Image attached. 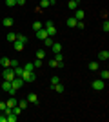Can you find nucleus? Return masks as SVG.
Wrapping results in <instances>:
<instances>
[{
    "instance_id": "obj_1",
    "label": "nucleus",
    "mask_w": 109,
    "mask_h": 122,
    "mask_svg": "<svg viewBox=\"0 0 109 122\" xmlns=\"http://www.w3.org/2000/svg\"><path fill=\"white\" fill-rule=\"evenodd\" d=\"M2 75H4V80H13V78H15V71H13V67H4V73H2Z\"/></svg>"
},
{
    "instance_id": "obj_2",
    "label": "nucleus",
    "mask_w": 109,
    "mask_h": 122,
    "mask_svg": "<svg viewBox=\"0 0 109 122\" xmlns=\"http://www.w3.org/2000/svg\"><path fill=\"white\" fill-rule=\"evenodd\" d=\"M22 86H24V80H22V76H15V78L11 80V87H13V89H20Z\"/></svg>"
},
{
    "instance_id": "obj_3",
    "label": "nucleus",
    "mask_w": 109,
    "mask_h": 122,
    "mask_svg": "<svg viewBox=\"0 0 109 122\" xmlns=\"http://www.w3.org/2000/svg\"><path fill=\"white\" fill-rule=\"evenodd\" d=\"M46 31H47V36H53L55 33H57V29H55V24H53L51 20L46 22Z\"/></svg>"
},
{
    "instance_id": "obj_4",
    "label": "nucleus",
    "mask_w": 109,
    "mask_h": 122,
    "mask_svg": "<svg viewBox=\"0 0 109 122\" xmlns=\"http://www.w3.org/2000/svg\"><path fill=\"white\" fill-rule=\"evenodd\" d=\"M91 87H93V89H96V91H100V89H104V87H105V80L98 78V80H95L93 84H91Z\"/></svg>"
},
{
    "instance_id": "obj_5",
    "label": "nucleus",
    "mask_w": 109,
    "mask_h": 122,
    "mask_svg": "<svg viewBox=\"0 0 109 122\" xmlns=\"http://www.w3.org/2000/svg\"><path fill=\"white\" fill-rule=\"evenodd\" d=\"M22 80H24V82H33V80H35V73H33V71H24Z\"/></svg>"
},
{
    "instance_id": "obj_6",
    "label": "nucleus",
    "mask_w": 109,
    "mask_h": 122,
    "mask_svg": "<svg viewBox=\"0 0 109 122\" xmlns=\"http://www.w3.org/2000/svg\"><path fill=\"white\" fill-rule=\"evenodd\" d=\"M53 53L57 55V53H62V44H58V42H53V46H51Z\"/></svg>"
},
{
    "instance_id": "obj_7",
    "label": "nucleus",
    "mask_w": 109,
    "mask_h": 122,
    "mask_svg": "<svg viewBox=\"0 0 109 122\" xmlns=\"http://www.w3.org/2000/svg\"><path fill=\"white\" fill-rule=\"evenodd\" d=\"M2 89L9 93L11 89H13V87H11V82H9V80H4V82H2ZM15 91H16V89H15Z\"/></svg>"
},
{
    "instance_id": "obj_8",
    "label": "nucleus",
    "mask_w": 109,
    "mask_h": 122,
    "mask_svg": "<svg viewBox=\"0 0 109 122\" xmlns=\"http://www.w3.org/2000/svg\"><path fill=\"white\" fill-rule=\"evenodd\" d=\"M36 36H38L40 40H44V38H47V31L46 29H38L36 31Z\"/></svg>"
},
{
    "instance_id": "obj_9",
    "label": "nucleus",
    "mask_w": 109,
    "mask_h": 122,
    "mask_svg": "<svg viewBox=\"0 0 109 122\" xmlns=\"http://www.w3.org/2000/svg\"><path fill=\"white\" fill-rule=\"evenodd\" d=\"M98 60H109V51H100L98 53Z\"/></svg>"
},
{
    "instance_id": "obj_10",
    "label": "nucleus",
    "mask_w": 109,
    "mask_h": 122,
    "mask_svg": "<svg viewBox=\"0 0 109 122\" xmlns=\"http://www.w3.org/2000/svg\"><path fill=\"white\" fill-rule=\"evenodd\" d=\"M13 71H15V76H22L24 75V67L16 66V67H13Z\"/></svg>"
},
{
    "instance_id": "obj_11",
    "label": "nucleus",
    "mask_w": 109,
    "mask_h": 122,
    "mask_svg": "<svg viewBox=\"0 0 109 122\" xmlns=\"http://www.w3.org/2000/svg\"><path fill=\"white\" fill-rule=\"evenodd\" d=\"M5 104H7V107H15V106H16V104H18V100H16V98H15V97H11V98H9V100L5 102Z\"/></svg>"
},
{
    "instance_id": "obj_12",
    "label": "nucleus",
    "mask_w": 109,
    "mask_h": 122,
    "mask_svg": "<svg viewBox=\"0 0 109 122\" xmlns=\"http://www.w3.org/2000/svg\"><path fill=\"white\" fill-rule=\"evenodd\" d=\"M13 47H15V51H22V49H24V44L18 42V40H15V42H13Z\"/></svg>"
},
{
    "instance_id": "obj_13",
    "label": "nucleus",
    "mask_w": 109,
    "mask_h": 122,
    "mask_svg": "<svg viewBox=\"0 0 109 122\" xmlns=\"http://www.w3.org/2000/svg\"><path fill=\"white\" fill-rule=\"evenodd\" d=\"M55 60L58 62V66H60V67L64 66V58H62V53H57V55H55Z\"/></svg>"
},
{
    "instance_id": "obj_14",
    "label": "nucleus",
    "mask_w": 109,
    "mask_h": 122,
    "mask_svg": "<svg viewBox=\"0 0 109 122\" xmlns=\"http://www.w3.org/2000/svg\"><path fill=\"white\" fill-rule=\"evenodd\" d=\"M53 89H55L57 93H64V86H62V82H58V84H55V86H53Z\"/></svg>"
},
{
    "instance_id": "obj_15",
    "label": "nucleus",
    "mask_w": 109,
    "mask_h": 122,
    "mask_svg": "<svg viewBox=\"0 0 109 122\" xmlns=\"http://www.w3.org/2000/svg\"><path fill=\"white\" fill-rule=\"evenodd\" d=\"M5 38H7V42H15V40H16V33H13V31H9Z\"/></svg>"
},
{
    "instance_id": "obj_16",
    "label": "nucleus",
    "mask_w": 109,
    "mask_h": 122,
    "mask_svg": "<svg viewBox=\"0 0 109 122\" xmlns=\"http://www.w3.org/2000/svg\"><path fill=\"white\" fill-rule=\"evenodd\" d=\"M27 102H33V104H38V97H36L35 93H31V95L27 97Z\"/></svg>"
},
{
    "instance_id": "obj_17",
    "label": "nucleus",
    "mask_w": 109,
    "mask_h": 122,
    "mask_svg": "<svg viewBox=\"0 0 109 122\" xmlns=\"http://www.w3.org/2000/svg\"><path fill=\"white\" fill-rule=\"evenodd\" d=\"M9 60H11V58H7V56L0 58V64H2V67H9Z\"/></svg>"
},
{
    "instance_id": "obj_18",
    "label": "nucleus",
    "mask_w": 109,
    "mask_h": 122,
    "mask_svg": "<svg viewBox=\"0 0 109 122\" xmlns=\"http://www.w3.org/2000/svg\"><path fill=\"white\" fill-rule=\"evenodd\" d=\"M89 71H98V62H89Z\"/></svg>"
},
{
    "instance_id": "obj_19",
    "label": "nucleus",
    "mask_w": 109,
    "mask_h": 122,
    "mask_svg": "<svg viewBox=\"0 0 109 122\" xmlns=\"http://www.w3.org/2000/svg\"><path fill=\"white\" fill-rule=\"evenodd\" d=\"M4 25L5 27H11V25H13V18H11V16H5L4 18Z\"/></svg>"
},
{
    "instance_id": "obj_20",
    "label": "nucleus",
    "mask_w": 109,
    "mask_h": 122,
    "mask_svg": "<svg viewBox=\"0 0 109 122\" xmlns=\"http://www.w3.org/2000/svg\"><path fill=\"white\" fill-rule=\"evenodd\" d=\"M67 25H69V27H76V18H75V16L67 18Z\"/></svg>"
},
{
    "instance_id": "obj_21",
    "label": "nucleus",
    "mask_w": 109,
    "mask_h": 122,
    "mask_svg": "<svg viewBox=\"0 0 109 122\" xmlns=\"http://www.w3.org/2000/svg\"><path fill=\"white\" fill-rule=\"evenodd\" d=\"M100 78H102V80H107L109 78V71L107 69H102V71H100Z\"/></svg>"
},
{
    "instance_id": "obj_22",
    "label": "nucleus",
    "mask_w": 109,
    "mask_h": 122,
    "mask_svg": "<svg viewBox=\"0 0 109 122\" xmlns=\"http://www.w3.org/2000/svg\"><path fill=\"white\" fill-rule=\"evenodd\" d=\"M36 58H40V60H42V58H46V51L38 49V51H36Z\"/></svg>"
},
{
    "instance_id": "obj_23",
    "label": "nucleus",
    "mask_w": 109,
    "mask_h": 122,
    "mask_svg": "<svg viewBox=\"0 0 109 122\" xmlns=\"http://www.w3.org/2000/svg\"><path fill=\"white\" fill-rule=\"evenodd\" d=\"M84 16H85V13H84L82 9H78V11H76V16H75V18H76V20H82Z\"/></svg>"
},
{
    "instance_id": "obj_24",
    "label": "nucleus",
    "mask_w": 109,
    "mask_h": 122,
    "mask_svg": "<svg viewBox=\"0 0 109 122\" xmlns=\"http://www.w3.org/2000/svg\"><path fill=\"white\" fill-rule=\"evenodd\" d=\"M16 40L22 42V44H26V42H27V36L26 35H16Z\"/></svg>"
},
{
    "instance_id": "obj_25",
    "label": "nucleus",
    "mask_w": 109,
    "mask_h": 122,
    "mask_svg": "<svg viewBox=\"0 0 109 122\" xmlns=\"http://www.w3.org/2000/svg\"><path fill=\"white\" fill-rule=\"evenodd\" d=\"M44 44H46V47H51V46H53V38H51V36L44 38Z\"/></svg>"
},
{
    "instance_id": "obj_26",
    "label": "nucleus",
    "mask_w": 109,
    "mask_h": 122,
    "mask_svg": "<svg viewBox=\"0 0 109 122\" xmlns=\"http://www.w3.org/2000/svg\"><path fill=\"white\" fill-rule=\"evenodd\" d=\"M16 118H18V115H15V113H9V115H7V122H15Z\"/></svg>"
},
{
    "instance_id": "obj_27",
    "label": "nucleus",
    "mask_w": 109,
    "mask_h": 122,
    "mask_svg": "<svg viewBox=\"0 0 109 122\" xmlns=\"http://www.w3.org/2000/svg\"><path fill=\"white\" fill-rule=\"evenodd\" d=\"M5 5H7V7H15V5H16V0H5Z\"/></svg>"
},
{
    "instance_id": "obj_28",
    "label": "nucleus",
    "mask_w": 109,
    "mask_h": 122,
    "mask_svg": "<svg viewBox=\"0 0 109 122\" xmlns=\"http://www.w3.org/2000/svg\"><path fill=\"white\" fill-rule=\"evenodd\" d=\"M76 2H75V0H69V4H67V7H69V9H76Z\"/></svg>"
},
{
    "instance_id": "obj_29",
    "label": "nucleus",
    "mask_w": 109,
    "mask_h": 122,
    "mask_svg": "<svg viewBox=\"0 0 109 122\" xmlns=\"http://www.w3.org/2000/svg\"><path fill=\"white\" fill-rule=\"evenodd\" d=\"M11 109H13V113H15V115H20V111H22V107L18 106V104H16L15 107H11Z\"/></svg>"
},
{
    "instance_id": "obj_30",
    "label": "nucleus",
    "mask_w": 109,
    "mask_h": 122,
    "mask_svg": "<svg viewBox=\"0 0 109 122\" xmlns=\"http://www.w3.org/2000/svg\"><path fill=\"white\" fill-rule=\"evenodd\" d=\"M47 5H51V2H49V0H42L40 2V9H44V7H47Z\"/></svg>"
},
{
    "instance_id": "obj_31",
    "label": "nucleus",
    "mask_w": 109,
    "mask_h": 122,
    "mask_svg": "<svg viewBox=\"0 0 109 122\" xmlns=\"http://www.w3.org/2000/svg\"><path fill=\"white\" fill-rule=\"evenodd\" d=\"M47 64H49V66H51V67H60V66H58V62L55 60V58H51V60L47 62Z\"/></svg>"
},
{
    "instance_id": "obj_32",
    "label": "nucleus",
    "mask_w": 109,
    "mask_h": 122,
    "mask_svg": "<svg viewBox=\"0 0 109 122\" xmlns=\"http://www.w3.org/2000/svg\"><path fill=\"white\" fill-rule=\"evenodd\" d=\"M33 67H35V66L29 62V64H26V66H24V71H33Z\"/></svg>"
},
{
    "instance_id": "obj_33",
    "label": "nucleus",
    "mask_w": 109,
    "mask_h": 122,
    "mask_svg": "<svg viewBox=\"0 0 109 122\" xmlns=\"http://www.w3.org/2000/svg\"><path fill=\"white\" fill-rule=\"evenodd\" d=\"M58 82H60V76H57V75H55V76L51 78V86H55V84H58Z\"/></svg>"
},
{
    "instance_id": "obj_34",
    "label": "nucleus",
    "mask_w": 109,
    "mask_h": 122,
    "mask_svg": "<svg viewBox=\"0 0 109 122\" xmlns=\"http://www.w3.org/2000/svg\"><path fill=\"white\" fill-rule=\"evenodd\" d=\"M33 29H35V31L42 29V24H40V22H33Z\"/></svg>"
},
{
    "instance_id": "obj_35",
    "label": "nucleus",
    "mask_w": 109,
    "mask_h": 122,
    "mask_svg": "<svg viewBox=\"0 0 109 122\" xmlns=\"http://www.w3.org/2000/svg\"><path fill=\"white\" fill-rule=\"evenodd\" d=\"M18 106H20L22 109H26L27 107V100H18Z\"/></svg>"
},
{
    "instance_id": "obj_36",
    "label": "nucleus",
    "mask_w": 109,
    "mask_h": 122,
    "mask_svg": "<svg viewBox=\"0 0 109 122\" xmlns=\"http://www.w3.org/2000/svg\"><path fill=\"white\" fill-rule=\"evenodd\" d=\"M18 66V60H9V67H16Z\"/></svg>"
},
{
    "instance_id": "obj_37",
    "label": "nucleus",
    "mask_w": 109,
    "mask_h": 122,
    "mask_svg": "<svg viewBox=\"0 0 109 122\" xmlns=\"http://www.w3.org/2000/svg\"><path fill=\"white\" fill-rule=\"evenodd\" d=\"M76 27H78V29H84V22L82 20H76Z\"/></svg>"
},
{
    "instance_id": "obj_38",
    "label": "nucleus",
    "mask_w": 109,
    "mask_h": 122,
    "mask_svg": "<svg viewBox=\"0 0 109 122\" xmlns=\"http://www.w3.org/2000/svg\"><path fill=\"white\" fill-rule=\"evenodd\" d=\"M104 31H105V33H107V31H109V22H107V20L104 22Z\"/></svg>"
},
{
    "instance_id": "obj_39",
    "label": "nucleus",
    "mask_w": 109,
    "mask_h": 122,
    "mask_svg": "<svg viewBox=\"0 0 109 122\" xmlns=\"http://www.w3.org/2000/svg\"><path fill=\"white\" fill-rule=\"evenodd\" d=\"M33 66H35V67H40V66H42V60H40V58H38V60H36L35 64H33Z\"/></svg>"
},
{
    "instance_id": "obj_40",
    "label": "nucleus",
    "mask_w": 109,
    "mask_h": 122,
    "mask_svg": "<svg viewBox=\"0 0 109 122\" xmlns=\"http://www.w3.org/2000/svg\"><path fill=\"white\" fill-rule=\"evenodd\" d=\"M5 107H7V104H5V102H0V109H2V111H4Z\"/></svg>"
},
{
    "instance_id": "obj_41",
    "label": "nucleus",
    "mask_w": 109,
    "mask_h": 122,
    "mask_svg": "<svg viewBox=\"0 0 109 122\" xmlns=\"http://www.w3.org/2000/svg\"><path fill=\"white\" fill-rule=\"evenodd\" d=\"M26 4V0H16V5H24Z\"/></svg>"
},
{
    "instance_id": "obj_42",
    "label": "nucleus",
    "mask_w": 109,
    "mask_h": 122,
    "mask_svg": "<svg viewBox=\"0 0 109 122\" xmlns=\"http://www.w3.org/2000/svg\"><path fill=\"white\" fill-rule=\"evenodd\" d=\"M0 122H7V117H4V115H0Z\"/></svg>"
},
{
    "instance_id": "obj_43",
    "label": "nucleus",
    "mask_w": 109,
    "mask_h": 122,
    "mask_svg": "<svg viewBox=\"0 0 109 122\" xmlns=\"http://www.w3.org/2000/svg\"><path fill=\"white\" fill-rule=\"evenodd\" d=\"M75 2H76V4H78V2H82V0H75Z\"/></svg>"
},
{
    "instance_id": "obj_44",
    "label": "nucleus",
    "mask_w": 109,
    "mask_h": 122,
    "mask_svg": "<svg viewBox=\"0 0 109 122\" xmlns=\"http://www.w3.org/2000/svg\"><path fill=\"white\" fill-rule=\"evenodd\" d=\"M49 2H51V4H55V0H49Z\"/></svg>"
}]
</instances>
